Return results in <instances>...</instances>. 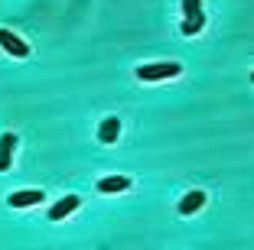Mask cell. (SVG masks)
Wrapping results in <instances>:
<instances>
[{
	"label": "cell",
	"mask_w": 254,
	"mask_h": 250,
	"mask_svg": "<svg viewBox=\"0 0 254 250\" xmlns=\"http://www.w3.org/2000/svg\"><path fill=\"white\" fill-rule=\"evenodd\" d=\"M202 30H205L202 0H183V33H186V36H199Z\"/></svg>",
	"instance_id": "6da1fadb"
},
{
	"label": "cell",
	"mask_w": 254,
	"mask_h": 250,
	"mask_svg": "<svg viewBox=\"0 0 254 250\" xmlns=\"http://www.w3.org/2000/svg\"><path fill=\"white\" fill-rule=\"evenodd\" d=\"M134 75L140 81H166V78L183 75V65H180V62H150V65H140Z\"/></svg>",
	"instance_id": "7a4b0ae2"
},
{
	"label": "cell",
	"mask_w": 254,
	"mask_h": 250,
	"mask_svg": "<svg viewBox=\"0 0 254 250\" xmlns=\"http://www.w3.org/2000/svg\"><path fill=\"white\" fill-rule=\"evenodd\" d=\"M0 46H3L13 59H26V55H30V46L23 43L16 33H10V30H0Z\"/></svg>",
	"instance_id": "3957f363"
},
{
	"label": "cell",
	"mask_w": 254,
	"mask_h": 250,
	"mask_svg": "<svg viewBox=\"0 0 254 250\" xmlns=\"http://www.w3.org/2000/svg\"><path fill=\"white\" fill-rule=\"evenodd\" d=\"M78 205H82V199H78V195H62V199L49 208V221H62L65 214H72Z\"/></svg>",
	"instance_id": "277c9868"
},
{
	"label": "cell",
	"mask_w": 254,
	"mask_h": 250,
	"mask_svg": "<svg viewBox=\"0 0 254 250\" xmlns=\"http://www.w3.org/2000/svg\"><path fill=\"white\" fill-rule=\"evenodd\" d=\"M95 189L101 192V195H118V192L130 189V179H127V176H108V179H98Z\"/></svg>",
	"instance_id": "5b68a950"
},
{
	"label": "cell",
	"mask_w": 254,
	"mask_h": 250,
	"mask_svg": "<svg viewBox=\"0 0 254 250\" xmlns=\"http://www.w3.org/2000/svg\"><path fill=\"white\" fill-rule=\"evenodd\" d=\"M43 199H46V195L39 189H30V192H13V195L7 199V205L10 208H30V205H39Z\"/></svg>",
	"instance_id": "8992f818"
},
{
	"label": "cell",
	"mask_w": 254,
	"mask_h": 250,
	"mask_svg": "<svg viewBox=\"0 0 254 250\" xmlns=\"http://www.w3.org/2000/svg\"><path fill=\"white\" fill-rule=\"evenodd\" d=\"M118 137H121V120L118 117H105V120H101V127H98V140L105 143V147H111Z\"/></svg>",
	"instance_id": "52a82bcc"
},
{
	"label": "cell",
	"mask_w": 254,
	"mask_h": 250,
	"mask_svg": "<svg viewBox=\"0 0 254 250\" xmlns=\"http://www.w3.org/2000/svg\"><path fill=\"white\" fill-rule=\"evenodd\" d=\"M13 150H16V133H3V137H0V172L10 169V162H13Z\"/></svg>",
	"instance_id": "ba28073f"
},
{
	"label": "cell",
	"mask_w": 254,
	"mask_h": 250,
	"mask_svg": "<svg viewBox=\"0 0 254 250\" xmlns=\"http://www.w3.org/2000/svg\"><path fill=\"white\" fill-rule=\"evenodd\" d=\"M202 205H205V192L192 189L189 195H183V199H180V214H195Z\"/></svg>",
	"instance_id": "9c48e42d"
},
{
	"label": "cell",
	"mask_w": 254,
	"mask_h": 250,
	"mask_svg": "<svg viewBox=\"0 0 254 250\" xmlns=\"http://www.w3.org/2000/svg\"><path fill=\"white\" fill-rule=\"evenodd\" d=\"M251 81H254V72H251Z\"/></svg>",
	"instance_id": "30bf717a"
}]
</instances>
